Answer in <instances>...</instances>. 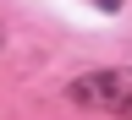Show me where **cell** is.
<instances>
[{"label":"cell","mask_w":132,"mask_h":120,"mask_svg":"<svg viewBox=\"0 0 132 120\" xmlns=\"http://www.w3.org/2000/svg\"><path fill=\"white\" fill-rule=\"evenodd\" d=\"M66 98H72L77 109H99V115L132 120V71H116V66H105V71H82V77H72Z\"/></svg>","instance_id":"1"},{"label":"cell","mask_w":132,"mask_h":120,"mask_svg":"<svg viewBox=\"0 0 132 120\" xmlns=\"http://www.w3.org/2000/svg\"><path fill=\"white\" fill-rule=\"evenodd\" d=\"M94 6H99V11H121V0H94Z\"/></svg>","instance_id":"2"}]
</instances>
